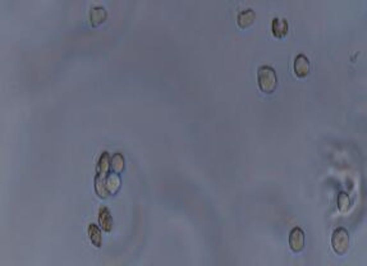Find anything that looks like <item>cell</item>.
Returning <instances> with one entry per match:
<instances>
[{"label": "cell", "mask_w": 367, "mask_h": 266, "mask_svg": "<svg viewBox=\"0 0 367 266\" xmlns=\"http://www.w3.org/2000/svg\"><path fill=\"white\" fill-rule=\"evenodd\" d=\"M289 32V25H288V21L285 18H279V17H275L272 21V33L275 39H284L285 36Z\"/></svg>", "instance_id": "8992f818"}, {"label": "cell", "mask_w": 367, "mask_h": 266, "mask_svg": "<svg viewBox=\"0 0 367 266\" xmlns=\"http://www.w3.org/2000/svg\"><path fill=\"white\" fill-rule=\"evenodd\" d=\"M337 202H338V208H339V211L343 212V214L348 211L349 207H351V198H349L348 193L339 192Z\"/></svg>", "instance_id": "4fadbf2b"}, {"label": "cell", "mask_w": 367, "mask_h": 266, "mask_svg": "<svg viewBox=\"0 0 367 266\" xmlns=\"http://www.w3.org/2000/svg\"><path fill=\"white\" fill-rule=\"evenodd\" d=\"M257 85L261 92L272 95L278 87V74L273 67L261 66L257 69Z\"/></svg>", "instance_id": "6da1fadb"}, {"label": "cell", "mask_w": 367, "mask_h": 266, "mask_svg": "<svg viewBox=\"0 0 367 266\" xmlns=\"http://www.w3.org/2000/svg\"><path fill=\"white\" fill-rule=\"evenodd\" d=\"M256 21V13L253 9H244V11L239 12L237 16V23L242 30H247L255 23Z\"/></svg>", "instance_id": "9c48e42d"}, {"label": "cell", "mask_w": 367, "mask_h": 266, "mask_svg": "<svg viewBox=\"0 0 367 266\" xmlns=\"http://www.w3.org/2000/svg\"><path fill=\"white\" fill-rule=\"evenodd\" d=\"M311 71V63L310 59L307 58L304 54H298L294 58L293 63V72L294 76L298 78H304L310 74Z\"/></svg>", "instance_id": "277c9868"}, {"label": "cell", "mask_w": 367, "mask_h": 266, "mask_svg": "<svg viewBox=\"0 0 367 266\" xmlns=\"http://www.w3.org/2000/svg\"><path fill=\"white\" fill-rule=\"evenodd\" d=\"M87 236L92 246H95L96 248H100L102 246V229L100 225H96L93 223L88 224Z\"/></svg>", "instance_id": "30bf717a"}, {"label": "cell", "mask_w": 367, "mask_h": 266, "mask_svg": "<svg viewBox=\"0 0 367 266\" xmlns=\"http://www.w3.org/2000/svg\"><path fill=\"white\" fill-rule=\"evenodd\" d=\"M97 220H99V225L102 231L110 233L113 229V217L109 208L107 206H100L99 212H97Z\"/></svg>", "instance_id": "ba28073f"}, {"label": "cell", "mask_w": 367, "mask_h": 266, "mask_svg": "<svg viewBox=\"0 0 367 266\" xmlns=\"http://www.w3.org/2000/svg\"><path fill=\"white\" fill-rule=\"evenodd\" d=\"M124 168H126V159H124L123 154H121V152H115L113 156H110V167H109L110 173H115L121 176V174L124 172Z\"/></svg>", "instance_id": "7c38bea8"}, {"label": "cell", "mask_w": 367, "mask_h": 266, "mask_svg": "<svg viewBox=\"0 0 367 266\" xmlns=\"http://www.w3.org/2000/svg\"><path fill=\"white\" fill-rule=\"evenodd\" d=\"M109 167H110V155L108 151H104V152L100 154L97 164H96L95 179H99V181H104V179H107V176L109 174Z\"/></svg>", "instance_id": "5b68a950"}, {"label": "cell", "mask_w": 367, "mask_h": 266, "mask_svg": "<svg viewBox=\"0 0 367 266\" xmlns=\"http://www.w3.org/2000/svg\"><path fill=\"white\" fill-rule=\"evenodd\" d=\"M351 237L349 232L343 227L335 228L332 234V248L335 255L344 256L349 250Z\"/></svg>", "instance_id": "7a4b0ae2"}, {"label": "cell", "mask_w": 367, "mask_h": 266, "mask_svg": "<svg viewBox=\"0 0 367 266\" xmlns=\"http://www.w3.org/2000/svg\"><path fill=\"white\" fill-rule=\"evenodd\" d=\"M107 20H108V11L104 8V7L96 6L91 8L88 21H90V25L92 26V27H99V26L102 25Z\"/></svg>", "instance_id": "52a82bcc"}, {"label": "cell", "mask_w": 367, "mask_h": 266, "mask_svg": "<svg viewBox=\"0 0 367 266\" xmlns=\"http://www.w3.org/2000/svg\"><path fill=\"white\" fill-rule=\"evenodd\" d=\"M289 248L292 252L299 253L304 250V243H306V236L304 232L299 227L292 228L289 232V238H288Z\"/></svg>", "instance_id": "3957f363"}, {"label": "cell", "mask_w": 367, "mask_h": 266, "mask_svg": "<svg viewBox=\"0 0 367 266\" xmlns=\"http://www.w3.org/2000/svg\"><path fill=\"white\" fill-rule=\"evenodd\" d=\"M105 186H107V191L109 196H114L119 192V189L122 187V179L119 174L110 173L107 176L105 179Z\"/></svg>", "instance_id": "8fae6325"}]
</instances>
